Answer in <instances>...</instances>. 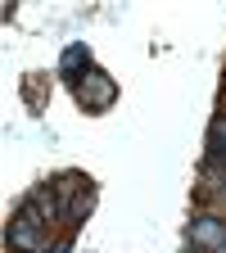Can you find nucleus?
Returning a JSON list of instances; mask_svg holds the SVG:
<instances>
[{"label":"nucleus","instance_id":"1","mask_svg":"<svg viewBox=\"0 0 226 253\" xmlns=\"http://www.w3.org/2000/svg\"><path fill=\"white\" fill-rule=\"evenodd\" d=\"M86 82H77V100L86 104V109H104V104H113V82L100 73V68H90V73H82Z\"/></svg>","mask_w":226,"mask_h":253},{"label":"nucleus","instance_id":"2","mask_svg":"<svg viewBox=\"0 0 226 253\" xmlns=\"http://www.w3.org/2000/svg\"><path fill=\"white\" fill-rule=\"evenodd\" d=\"M190 240H195V249L226 253V221H222V217H195V226H190Z\"/></svg>","mask_w":226,"mask_h":253},{"label":"nucleus","instance_id":"3","mask_svg":"<svg viewBox=\"0 0 226 253\" xmlns=\"http://www.w3.org/2000/svg\"><path fill=\"white\" fill-rule=\"evenodd\" d=\"M82 63H86V50H82V45H73L68 54H63V73H73V68H82Z\"/></svg>","mask_w":226,"mask_h":253},{"label":"nucleus","instance_id":"4","mask_svg":"<svg viewBox=\"0 0 226 253\" xmlns=\"http://www.w3.org/2000/svg\"><path fill=\"white\" fill-rule=\"evenodd\" d=\"M222 158H226V154H222Z\"/></svg>","mask_w":226,"mask_h":253}]
</instances>
